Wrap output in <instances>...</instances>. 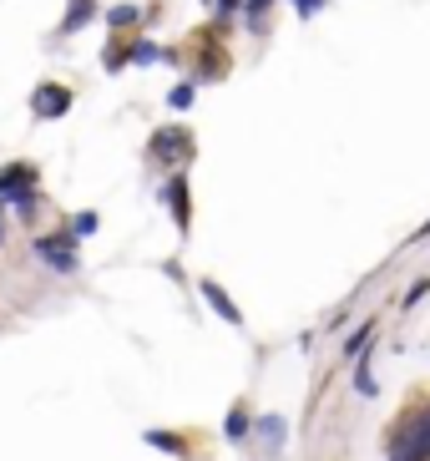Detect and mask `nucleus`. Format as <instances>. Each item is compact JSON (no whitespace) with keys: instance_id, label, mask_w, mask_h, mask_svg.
I'll use <instances>...</instances> for the list:
<instances>
[{"instance_id":"obj_1","label":"nucleus","mask_w":430,"mask_h":461,"mask_svg":"<svg viewBox=\"0 0 430 461\" xmlns=\"http://www.w3.org/2000/svg\"><path fill=\"white\" fill-rule=\"evenodd\" d=\"M385 461H430V406L410 411L385 441Z\"/></svg>"},{"instance_id":"obj_2","label":"nucleus","mask_w":430,"mask_h":461,"mask_svg":"<svg viewBox=\"0 0 430 461\" xmlns=\"http://www.w3.org/2000/svg\"><path fill=\"white\" fill-rule=\"evenodd\" d=\"M31 254L56 274H76L81 269V239H71V229L36 233V239H31Z\"/></svg>"},{"instance_id":"obj_3","label":"nucleus","mask_w":430,"mask_h":461,"mask_svg":"<svg viewBox=\"0 0 430 461\" xmlns=\"http://www.w3.org/2000/svg\"><path fill=\"white\" fill-rule=\"evenodd\" d=\"M148 158L152 163H162V167H188L193 163V132L188 127H157L152 132V142H148Z\"/></svg>"},{"instance_id":"obj_4","label":"nucleus","mask_w":430,"mask_h":461,"mask_svg":"<svg viewBox=\"0 0 430 461\" xmlns=\"http://www.w3.org/2000/svg\"><path fill=\"white\" fill-rule=\"evenodd\" d=\"M157 198L167 203V213H173L177 233L188 239V233H193V193H188V173H183V167H177V173H167V183H162Z\"/></svg>"},{"instance_id":"obj_5","label":"nucleus","mask_w":430,"mask_h":461,"mask_svg":"<svg viewBox=\"0 0 430 461\" xmlns=\"http://www.w3.org/2000/svg\"><path fill=\"white\" fill-rule=\"evenodd\" d=\"M71 112V92L61 82H40L36 92H31V117L36 122H61Z\"/></svg>"},{"instance_id":"obj_6","label":"nucleus","mask_w":430,"mask_h":461,"mask_svg":"<svg viewBox=\"0 0 430 461\" xmlns=\"http://www.w3.org/2000/svg\"><path fill=\"white\" fill-rule=\"evenodd\" d=\"M198 294L208 299V310H213L218 320H223V325L243 330V310H238V304H233V299H228V289L218 285V279H198Z\"/></svg>"},{"instance_id":"obj_7","label":"nucleus","mask_w":430,"mask_h":461,"mask_svg":"<svg viewBox=\"0 0 430 461\" xmlns=\"http://www.w3.org/2000/svg\"><path fill=\"white\" fill-rule=\"evenodd\" d=\"M121 51H127V67H157V61H177L167 46H157L152 36H132V41H121Z\"/></svg>"},{"instance_id":"obj_8","label":"nucleus","mask_w":430,"mask_h":461,"mask_svg":"<svg viewBox=\"0 0 430 461\" xmlns=\"http://www.w3.org/2000/svg\"><path fill=\"white\" fill-rule=\"evenodd\" d=\"M248 436H258V447H264V451H279L283 441H289V420L273 416V411H269V416H254V431H248Z\"/></svg>"},{"instance_id":"obj_9","label":"nucleus","mask_w":430,"mask_h":461,"mask_svg":"<svg viewBox=\"0 0 430 461\" xmlns=\"http://www.w3.org/2000/svg\"><path fill=\"white\" fill-rule=\"evenodd\" d=\"M36 183H40L36 163H5L0 167V198H11L15 188H36Z\"/></svg>"},{"instance_id":"obj_10","label":"nucleus","mask_w":430,"mask_h":461,"mask_svg":"<svg viewBox=\"0 0 430 461\" xmlns=\"http://www.w3.org/2000/svg\"><path fill=\"white\" fill-rule=\"evenodd\" d=\"M96 15H102V5H96V0H71V11L61 15V36H76V31H86Z\"/></svg>"},{"instance_id":"obj_11","label":"nucleus","mask_w":430,"mask_h":461,"mask_svg":"<svg viewBox=\"0 0 430 461\" xmlns=\"http://www.w3.org/2000/svg\"><path fill=\"white\" fill-rule=\"evenodd\" d=\"M370 355H375V339H370V345L354 355V375H350V380H354V391H360L364 401H375V395H380V380L370 375Z\"/></svg>"},{"instance_id":"obj_12","label":"nucleus","mask_w":430,"mask_h":461,"mask_svg":"<svg viewBox=\"0 0 430 461\" xmlns=\"http://www.w3.org/2000/svg\"><path fill=\"white\" fill-rule=\"evenodd\" d=\"M0 208H5V213H15L21 223H31V218L40 213V193L36 188H15L11 198H0Z\"/></svg>"},{"instance_id":"obj_13","label":"nucleus","mask_w":430,"mask_h":461,"mask_svg":"<svg viewBox=\"0 0 430 461\" xmlns=\"http://www.w3.org/2000/svg\"><path fill=\"white\" fill-rule=\"evenodd\" d=\"M248 431H254V416H248V406H233L228 420H223V436H228L233 447H243V441H248Z\"/></svg>"},{"instance_id":"obj_14","label":"nucleus","mask_w":430,"mask_h":461,"mask_svg":"<svg viewBox=\"0 0 430 461\" xmlns=\"http://www.w3.org/2000/svg\"><path fill=\"white\" fill-rule=\"evenodd\" d=\"M107 26L117 31V36H121V31H132V26H142V5H132V0L112 5V11H107Z\"/></svg>"},{"instance_id":"obj_15","label":"nucleus","mask_w":430,"mask_h":461,"mask_svg":"<svg viewBox=\"0 0 430 461\" xmlns=\"http://www.w3.org/2000/svg\"><path fill=\"white\" fill-rule=\"evenodd\" d=\"M142 441H148V447H157V451H167V456H183V451H188V436L157 431V426H152V431H142Z\"/></svg>"},{"instance_id":"obj_16","label":"nucleus","mask_w":430,"mask_h":461,"mask_svg":"<svg viewBox=\"0 0 430 461\" xmlns=\"http://www.w3.org/2000/svg\"><path fill=\"white\" fill-rule=\"evenodd\" d=\"M193 102H198V77H183V82L167 92V107H173V112H188Z\"/></svg>"},{"instance_id":"obj_17","label":"nucleus","mask_w":430,"mask_h":461,"mask_svg":"<svg viewBox=\"0 0 430 461\" xmlns=\"http://www.w3.org/2000/svg\"><path fill=\"white\" fill-rule=\"evenodd\" d=\"M269 5H273V0H243V21H248V31H254V36H264V31H269V21H264V15H269Z\"/></svg>"},{"instance_id":"obj_18","label":"nucleus","mask_w":430,"mask_h":461,"mask_svg":"<svg viewBox=\"0 0 430 461\" xmlns=\"http://www.w3.org/2000/svg\"><path fill=\"white\" fill-rule=\"evenodd\" d=\"M375 330H380V320H375V314H370V320H364V325H354V335L345 339V355H350V360H354V355H360L364 345H370V339H375Z\"/></svg>"},{"instance_id":"obj_19","label":"nucleus","mask_w":430,"mask_h":461,"mask_svg":"<svg viewBox=\"0 0 430 461\" xmlns=\"http://www.w3.org/2000/svg\"><path fill=\"white\" fill-rule=\"evenodd\" d=\"M426 294H430V274H426V279H416V285H410V289L400 294V314H410V310H416V304H420Z\"/></svg>"},{"instance_id":"obj_20","label":"nucleus","mask_w":430,"mask_h":461,"mask_svg":"<svg viewBox=\"0 0 430 461\" xmlns=\"http://www.w3.org/2000/svg\"><path fill=\"white\" fill-rule=\"evenodd\" d=\"M96 229H102V218H96V213H76V218H71V239H92Z\"/></svg>"},{"instance_id":"obj_21","label":"nucleus","mask_w":430,"mask_h":461,"mask_svg":"<svg viewBox=\"0 0 430 461\" xmlns=\"http://www.w3.org/2000/svg\"><path fill=\"white\" fill-rule=\"evenodd\" d=\"M289 5H294V15H299V21H314V15H319L324 5H329V0H289Z\"/></svg>"},{"instance_id":"obj_22","label":"nucleus","mask_w":430,"mask_h":461,"mask_svg":"<svg viewBox=\"0 0 430 461\" xmlns=\"http://www.w3.org/2000/svg\"><path fill=\"white\" fill-rule=\"evenodd\" d=\"M213 11H218V21H233L243 11V0H213Z\"/></svg>"},{"instance_id":"obj_23","label":"nucleus","mask_w":430,"mask_h":461,"mask_svg":"<svg viewBox=\"0 0 430 461\" xmlns=\"http://www.w3.org/2000/svg\"><path fill=\"white\" fill-rule=\"evenodd\" d=\"M11 239V218H5V208H0V244Z\"/></svg>"},{"instance_id":"obj_24","label":"nucleus","mask_w":430,"mask_h":461,"mask_svg":"<svg viewBox=\"0 0 430 461\" xmlns=\"http://www.w3.org/2000/svg\"><path fill=\"white\" fill-rule=\"evenodd\" d=\"M416 239H430V218H426V223H420V233H416Z\"/></svg>"}]
</instances>
